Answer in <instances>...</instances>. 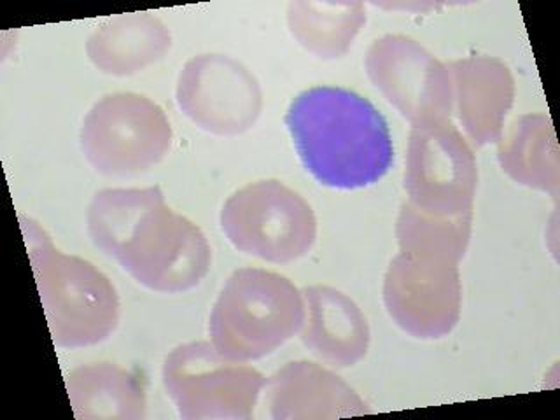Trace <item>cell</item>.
I'll list each match as a JSON object with an SVG mask.
<instances>
[{"label":"cell","instance_id":"obj_14","mask_svg":"<svg viewBox=\"0 0 560 420\" xmlns=\"http://www.w3.org/2000/svg\"><path fill=\"white\" fill-rule=\"evenodd\" d=\"M171 44V32L158 18L121 14L90 35L86 55L105 74L131 75L162 60Z\"/></svg>","mask_w":560,"mask_h":420},{"label":"cell","instance_id":"obj_12","mask_svg":"<svg viewBox=\"0 0 560 420\" xmlns=\"http://www.w3.org/2000/svg\"><path fill=\"white\" fill-rule=\"evenodd\" d=\"M303 294L308 308L303 320V343L332 366H354L370 346V329L358 305L326 285L305 289Z\"/></svg>","mask_w":560,"mask_h":420},{"label":"cell","instance_id":"obj_11","mask_svg":"<svg viewBox=\"0 0 560 420\" xmlns=\"http://www.w3.org/2000/svg\"><path fill=\"white\" fill-rule=\"evenodd\" d=\"M434 265H429L424 256L401 253L390 262L385 277L384 300L390 317L405 331L419 338H434L451 331L454 323L434 308V303L457 312V298H434V288L445 284L446 280L457 277L448 271L440 282L434 284Z\"/></svg>","mask_w":560,"mask_h":420},{"label":"cell","instance_id":"obj_13","mask_svg":"<svg viewBox=\"0 0 560 420\" xmlns=\"http://www.w3.org/2000/svg\"><path fill=\"white\" fill-rule=\"evenodd\" d=\"M273 419H332L366 413L363 399L314 363H291L271 378Z\"/></svg>","mask_w":560,"mask_h":420},{"label":"cell","instance_id":"obj_15","mask_svg":"<svg viewBox=\"0 0 560 420\" xmlns=\"http://www.w3.org/2000/svg\"><path fill=\"white\" fill-rule=\"evenodd\" d=\"M70 407L81 420H140L145 417L144 385L113 363L86 364L67 376Z\"/></svg>","mask_w":560,"mask_h":420},{"label":"cell","instance_id":"obj_9","mask_svg":"<svg viewBox=\"0 0 560 420\" xmlns=\"http://www.w3.org/2000/svg\"><path fill=\"white\" fill-rule=\"evenodd\" d=\"M405 188L411 203L425 212L452 215L469 209L475 163L451 125L429 121L411 131Z\"/></svg>","mask_w":560,"mask_h":420},{"label":"cell","instance_id":"obj_5","mask_svg":"<svg viewBox=\"0 0 560 420\" xmlns=\"http://www.w3.org/2000/svg\"><path fill=\"white\" fill-rule=\"evenodd\" d=\"M172 144L160 105L139 93H113L96 102L81 128L88 163L104 175L130 177L162 162Z\"/></svg>","mask_w":560,"mask_h":420},{"label":"cell","instance_id":"obj_8","mask_svg":"<svg viewBox=\"0 0 560 420\" xmlns=\"http://www.w3.org/2000/svg\"><path fill=\"white\" fill-rule=\"evenodd\" d=\"M177 104L203 130L236 136L261 113V90L238 61L221 55L192 58L180 72Z\"/></svg>","mask_w":560,"mask_h":420},{"label":"cell","instance_id":"obj_10","mask_svg":"<svg viewBox=\"0 0 560 420\" xmlns=\"http://www.w3.org/2000/svg\"><path fill=\"white\" fill-rule=\"evenodd\" d=\"M368 74L385 98L410 121H434L446 113V105L434 98L446 84L443 67L419 44L399 35H387L373 44L366 57Z\"/></svg>","mask_w":560,"mask_h":420},{"label":"cell","instance_id":"obj_7","mask_svg":"<svg viewBox=\"0 0 560 420\" xmlns=\"http://www.w3.org/2000/svg\"><path fill=\"white\" fill-rule=\"evenodd\" d=\"M163 384L183 419H250L267 381L253 368L228 363L210 343L195 341L165 359Z\"/></svg>","mask_w":560,"mask_h":420},{"label":"cell","instance_id":"obj_1","mask_svg":"<svg viewBox=\"0 0 560 420\" xmlns=\"http://www.w3.org/2000/svg\"><path fill=\"white\" fill-rule=\"evenodd\" d=\"M88 233L131 279L156 293L188 291L210 268L206 235L165 206L160 188L96 192L88 207Z\"/></svg>","mask_w":560,"mask_h":420},{"label":"cell","instance_id":"obj_3","mask_svg":"<svg viewBox=\"0 0 560 420\" xmlns=\"http://www.w3.org/2000/svg\"><path fill=\"white\" fill-rule=\"evenodd\" d=\"M20 224L55 346L83 349L107 340L119 323L110 280L86 259L58 250L32 219L20 214Z\"/></svg>","mask_w":560,"mask_h":420},{"label":"cell","instance_id":"obj_2","mask_svg":"<svg viewBox=\"0 0 560 420\" xmlns=\"http://www.w3.org/2000/svg\"><path fill=\"white\" fill-rule=\"evenodd\" d=\"M285 125L306 171L328 188H366L393 165L387 121L372 102L350 90L317 86L300 93Z\"/></svg>","mask_w":560,"mask_h":420},{"label":"cell","instance_id":"obj_4","mask_svg":"<svg viewBox=\"0 0 560 420\" xmlns=\"http://www.w3.org/2000/svg\"><path fill=\"white\" fill-rule=\"evenodd\" d=\"M305 320L302 294L273 271L244 268L230 277L210 315L215 350L230 361L265 358Z\"/></svg>","mask_w":560,"mask_h":420},{"label":"cell","instance_id":"obj_16","mask_svg":"<svg viewBox=\"0 0 560 420\" xmlns=\"http://www.w3.org/2000/svg\"><path fill=\"white\" fill-rule=\"evenodd\" d=\"M364 20L361 4L300 2L289 11V26L294 37L319 58L343 55Z\"/></svg>","mask_w":560,"mask_h":420},{"label":"cell","instance_id":"obj_6","mask_svg":"<svg viewBox=\"0 0 560 420\" xmlns=\"http://www.w3.org/2000/svg\"><path fill=\"white\" fill-rule=\"evenodd\" d=\"M221 226L236 249L270 262L302 258L317 235L311 206L277 180L236 191L224 203Z\"/></svg>","mask_w":560,"mask_h":420}]
</instances>
